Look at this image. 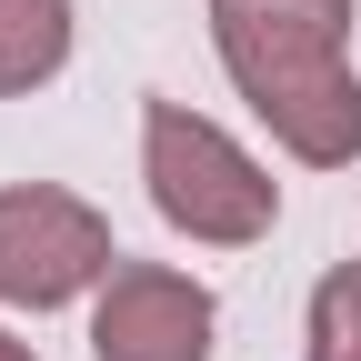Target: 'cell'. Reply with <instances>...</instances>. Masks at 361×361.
Masks as SVG:
<instances>
[{
  "mask_svg": "<svg viewBox=\"0 0 361 361\" xmlns=\"http://www.w3.org/2000/svg\"><path fill=\"white\" fill-rule=\"evenodd\" d=\"M111 271H121L111 221L80 191H51V180H11V191H0V301L61 311L90 281H111Z\"/></svg>",
  "mask_w": 361,
  "mask_h": 361,
  "instance_id": "3",
  "label": "cell"
},
{
  "mask_svg": "<svg viewBox=\"0 0 361 361\" xmlns=\"http://www.w3.org/2000/svg\"><path fill=\"white\" fill-rule=\"evenodd\" d=\"M211 291L191 271L161 261H121L101 281V311H90V361H211Z\"/></svg>",
  "mask_w": 361,
  "mask_h": 361,
  "instance_id": "4",
  "label": "cell"
},
{
  "mask_svg": "<svg viewBox=\"0 0 361 361\" xmlns=\"http://www.w3.org/2000/svg\"><path fill=\"white\" fill-rule=\"evenodd\" d=\"M71 61V0H0V101L40 90Z\"/></svg>",
  "mask_w": 361,
  "mask_h": 361,
  "instance_id": "5",
  "label": "cell"
},
{
  "mask_svg": "<svg viewBox=\"0 0 361 361\" xmlns=\"http://www.w3.org/2000/svg\"><path fill=\"white\" fill-rule=\"evenodd\" d=\"M351 0H211L221 71L271 121V141L311 171H341L361 151V80H351Z\"/></svg>",
  "mask_w": 361,
  "mask_h": 361,
  "instance_id": "1",
  "label": "cell"
},
{
  "mask_svg": "<svg viewBox=\"0 0 361 361\" xmlns=\"http://www.w3.org/2000/svg\"><path fill=\"white\" fill-rule=\"evenodd\" d=\"M0 361H30V341H11V331H0Z\"/></svg>",
  "mask_w": 361,
  "mask_h": 361,
  "instance_id": "7",
  "label": "cell"
},
{
  "mask_svg": "<svg viewBox=\"0 0 361 361\" xmlns=\"http://www.w3.org/2000/svg\"><path fill=\"white\" fill-rule=\"evenodd\" d=\"M311 361H361V261L322 271L311 291Z\"/></svg>",
  "mask_w": 361,
  "mask_h": 361,
  "instance_id": "6",
  "label": "cell"
},
{
  "mask_svg": "<svg viewBox=\"0 0 361 361\" xmlns=\"http://www.w3.org/2000/svg\"><path fill=\"white\" fill-rule=\"evenodd\" d=\"M141 180H151V211L171 231H191L211 251H241L281 221V180H271L221 121L180 111V101H151L141 111Z\"/></svg>",
  "mask_w": 361,
  "mask_h": 361,
  "instance_id": "2",
  "label": "cell"
}]
</instances>
